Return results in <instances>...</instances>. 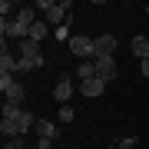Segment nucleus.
<instances>
[{"instance_id":"obj_1","label":"nucleus","mask_w":149,"mask_h":149,"mask_svg":"<svg viewBox=\"0 0 149 149\" xmlns=\"http://www.w3.org/2000/svg\"><path fill=\"white\" fill-rule=\"evenodd\" d=\"M0 90H3V103H23V96H27L23 83L13 73H0Z\"/></svg>"},{"instance_id":"obj_2","label":"nucleus","mask_w":149,"mask_h":149,"mask_svg":"<svg viewBox=\"0 0 149 149\" xmlns=\"http://www.w3.org/2000/svg\"><path fill=\"white\" fill-rule=\"evenodd\" d=\"M20 60H30V70H40L43 63H47L37 40H20Z\"/></svg>"},{"instance_id":"obj_3","label":"nucleus","mask_w":149,"mask_h":149,"mask_svg":"<svg viewBox=\"0 0 149 149\" xmlns=\"http://www.w3.org/2000/svg\"><path fill=\"white\" fill-rule=\"evenodd\" d=\"M70 10H73V0H60L50 13H43V20H47V27H63L70 20Z\"/></svg>"},{"instance_id":"obj_4","label":"nucleus","mask_w":149,"mask_h":149,"mask_svg":"<svg viewBox=\"0 0 149 149\" xmlns=\"http://www.w3.org/2000/svg\"><path fill=\"white\" fill-rule=\"evenodd\" d=\"M70 53H73V56H83V60H96V40L73 37V40H70Z\"/></svg>"},{"instance_id":"obj_5","label":"nucleus","mask_w":149,"mask_h":149,"mask_svg":"<svg viewBox=\"0 0 149 149\" xmlns=\"http://www.w3.org/2000/svg\"><path fill=\"white\" fill-rule=\"evenodd\" d=\"M96 76H100L103 83H113L116 80V63H113V56H96Z\"/></svg>"},{"instance_id":"obj_6","label":"nucleus","mask_w":149,"mask_h":149,"mask_svg":"<svg viewBox=\"0 0 149 149\" xmlns=\"http://www.w3.org/2000/svg\"><path fill=\"white\" fill-rule=\"evenodd\" d=\"M0 37H20V40H27L30 37V30L23 27V23H17V20H0Z\"/></svg>"},{"instance_id":"obj_7","label":"nucleus","mask_w":149,"mask_h":149,"mask_svg":"<svg viewBox=\"0 0 149 149\" xmlns=\"http://www.w3.org/2000/svg\"><path fill=\"white\" fill-rule=\"evenodd\" d=\"M113 53H116V37L113 33L96 37V56H113Z\"/></svg>"},{"instance_id":"obj_8","label":"nucleus","mask_w":149,"mask_h":149,"mask_svg":"<svg viewBox=\"0 0 149 149\" xmlns=\"http://www.w3.org/2000/svg\"><path fill=\"white\" fill-rule=\"evenodd\" d=\"M53 96H56V103H63V106H66V100L73 96V83H70V76H60V80H56Z\"/></svg>"},{"instance_id":"obj_9","label":"nucleus","mask_w":149,"mask_h":149,"mask_svg":"<svg viewBox=\"0 0 149 149\" xmlns=\"http://www.w3.org/2000/svg\"><path fill=\"white\" fill-rule=\"evenodd\" d=\"M103 90H106V83L96 76V80H86V83H80V93L83 96H90V100H96V96H103Z\"/></svg>"},{"instance_id":"obj_10","label":"nucleus","mask_w":149,"mask_h":149,"mask_svg":"<svg viewBox=\"0 0 149 149\" xmlns=\"http://www.w3.org/2000/svg\"><path fill=\"white\" fill-rule=\"evenodd\" d=\"M0 133H3V139H20V123L17 119H0Z\"/></svg>"},{"instance_id":"obj_11","label":"nucleus","mask_w":149,"mask_h":149,"mask_svg":"<svg viewBox=\"0 0 149 149\" xmlns=\"http://www.w3.org/2000/svg\"><path fill=\"white\" fill-rule=\"evenodd\" d=\"M33 129H37L40 139H53V136H56V123H53V119H37Z\"/></svg>"},{"instance_id":"obj_12","label":"nucleus","mask_w":149,"mask_h":149,"mask_svg":"<svg viewBox=\"0 0 149 149\" xmlns=\"http://www.w3.org/2000/svg\"><path fill=\"white\" fill-rule=\"evenodd\" d=\"M129 50H133V56L146 60V56H149V37H133V43H129Z\"/></svg>"},{"instance_id":"obj_13","label":"nucleus","mask_w":149,"mask_h":149,"mask_svg":"<svg viewBox=\"0 0 149 149\" xmlns=\"http://www.w3.org/2000/svg\"><path fill=\"white\" fill-rule=\"evenodd\" d=\"M76 76H80V83H86V80H96V63H93V60H83V63L76 66Z\"/></svg>"},{"instance_id":"obj_14","label":"nucleus","mask_w":149,"mask_h":149,"mask_svg":"<svg viewBox=\"0 0 149 149\" xmlns=\"http://www.w3.org/2000/svg\"><path fill=\"white\" fill-rule=\"evenodd\" d=\"M47 33H50V27H47V20H37V23H33V27H30V37L27 40H43V37H47Z\"/></svg>"},{"instance_id":"obj_15","label":"nucleus","mask_w":149,"mask_h":149,"mask_svg":"<svg viewBox=\"0 0 149 149\" xmlns=\"http://www.w3.org/2000/svg\"><path fill=\"white\" fill-rule=\"evenodd\" d=\"M20 116H23L20 103H3V119H20Z\"/></svg>"},{"instance_id":"obj_16","label":"nucleus","mask_w":149,"mask_h":149,"mask_svg":"<svg viewBox=\"0 0 149 149\" xmlns=\"http://www.w3.org/2000/svg\"><path fill=\"white\" fill-rule=\"evenodd\" d=\"M17 123H20V133H27L30 126H37V119H33V113H27V109H23V116L17 119Z\"/></svg>"},{"instance_id":"obj_17","label":"nucleus","mask_w":149,"mask_h":149,"mask_svg":"<svg viewBox=\"0 0 149 149\" xmlns=\"http://www.w3.org/2000/svg\"><path fill=\"white\" fill-rule=\"evenodd\" d=\"M73 119H76V109L70 106V103H66V106H60V123H73Z\"/></svg>"},{"instance_id":"obj_18","label":"nucleus","mask_w":149,"mask_h":149,"mask_svg":"<svg viewBox=\"0 0 149 149\" xmlns=\"http://www.w3.org/2000/svg\"><path fill=\"white\" fill-rule=\"evenodd\" d=\"M0 13H3V20H7V13H20V7H17L13 0H0Z\"/></svg>"},{"instance_id":"obj_19","label":"nucleus","mask_w":149,"mask_h":149,"mask_svg":"<svg viewBox=\"0 0 149 149\" xmlns=\"http://www.w3.org/2000/svg\"><path fill=\"white\" fill-rule=\"evenodd\" d=\"M136 143H139L136 136H123V139H116V146H119V149H136Z\"/></svg>"},{"instance_id":"obj_20","label":"nucleus","mask_w":149,"mask_h":149,"mask_svg":"<svg viewBox=\"0 0 149 149\" xmlns=\"http://www.w3.org/2000/svg\"><path fill=\"white\" fill-rule=\"evenodd\" d=\"M3 149H27V146H23V136H20V139H10V143H3Z\"/></svg>"},{"instance_id":"obj_21","label":"nucleus","mask_w":149,"mask_h":149,"mask_svg":"<svg viewBox=\"0 0 149 149\" xmlns=\"http://www.w3.org/2000/svg\"><path fill=\"white\" fill-rule=\"evenodd\" d=\"M33 149H53V139H37V143H33Z\"/></svg>"},{"instance_id":"obj_22","label":"nucleus","mask_w":149,"mask_h":149,"mask_svg":"<svg viewBox=\"0 0 149 149\" xmlns=\"http://www.w3.org/2000/svg\"><path fill=\"white\" fill-rule=\"evenodd\" d=\"M139 73H143V76H149V56H146V60H139Z\"/></svg>"},{"instance_id":"obj_23","label":"nucleus","mask_w":149,"mask_h":149,"mask_svg":"<svg viewBox=\"0 0 149 149\" xmlns=\"http://www.w3.org/2000/svg\"><path fill=\"white\" fill-rule=\"evenodd\" d=\"M106 149H119V146H106Z\"/></svg>"},{"instance_id":"obj_24","label":"nucleus","mask_w":149,"mask_h":149,"mask_svg":"<svg viewBox=\"0 0 149 149\" xmlns=\"http://www.w3.org/2000/svg\"><path fill=\"white\" fill-rule=\"evenodd\" d=\"M146 17H149V3H146Z\"/></svg>"}]
</instances>
